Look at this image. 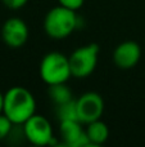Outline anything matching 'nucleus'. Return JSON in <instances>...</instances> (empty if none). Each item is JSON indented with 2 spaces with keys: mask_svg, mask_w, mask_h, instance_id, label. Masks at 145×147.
Returning a JSON list of instances; mask_svg holds the SVG:
<instances>
[{
  "mask_svg": "<svg viewBox=\"0 0 145 147\" xmlns=\"http://www.w3.org/2000/svg\"><path fill=\"white\" fill-rule=\"evenodd\" d=\"M3 114L14 125H22L36 114V99L27 88L15 85L4 93Z\"/></svg>",
  "mask_w": 145,
  "mask_h": 147,
  "instance_id": "obj_1",
  "label": "nucleus"
},
{
  "mask_svg": "<svg viewBox=\"0 0 145 147\" xmlns=\"http://www.w3.org/2000/svg\"><path fill=\"white\" fill-rule=\"evenodd\" d=\"M78 26V17L76 10L69 8L54 7L46 13L44 20V30L45 34L51 39L62 40L73 32Z\"/></svg>",
  "mask_w": 145,
  "mask_h": 147,
  "instance_id": "obj_2",
  "label": "nucleus"
},
{
  "mask_svg": "<svg viewBox=\"0 0 145 147\" xmlns=\"http://www.w3.org/2000/svg\"><path fill=\"white\" fill-rule=\"evenodd\" d=\"M39 72L41 80L48 85L67 83L72 78L69 58L61 52H49L41 59Z\"/></svg>",
  "mask_w": 145,
  "mask_h": 147,
  "instance_id": "obj_3",
  "label": "nucleus"
},
{
  "mask_svg": "<svg viewBox=\"0 0 145 147\" xmlns=\"http://www.w3.org/2000/svg\"><path fill=\"white\" fill-rule=\"evenodd\" d=\"M99 51L100 48L96 43H90L72 52L68 57L72 76L76 79H85L91 75L96 69Z\"/></svg>",
  "mask_w": 145,
  "mask_h": 147,
  "instance_id": "obj_4",
  "label": "nucleus"
},
{
  "mask_svg": "<svg viewBox=\"0 0 145 147\" xmlns=\"http://www.w3.org/2000/svg\"><path fill=\"white\" fill-rule=\"evenodd\" d=\"M25 138L35 146L54 145V136L51 124L43 115H32L25 124H22Z\"/></svg>",
  "mask_w": 145,
  "mask_h": 147,
  "instance_id": "obj_5",
  "label": "nucleus"
},
{
  "mask_svg": "<svg viewBox=\"0 0 145 147\" xmlns=\"http://www.w3.org/2000/svg\"><path fill=\"white\" fill-rule=\"evenodd\" d=\"M77 115L82 124L99 120L104 112V99L96 92H86L76 99Z\"/></svg>",
  "mask_w": 145,
  "mask_h": 147,
  "instance_id": "obj_6",
  "label": "nucleus"
},
{
  "mask_svg": "<svg viewBox=\"0 0 145 147\" xmlns=\"http://www.w3.org/2000/svg\"><path fill=\"white\" fill-rule=\"evenodd\" d=\"M1 39L9 48H21L28 40V27L19 17H10L3 23Z\"/></svg>",
  "mask_w": 145,
  "mask_h": 147,
  "instance_id": "obj_7",
  "label": "nucleus"
},
{
  "mask_svg": "<svg viewBox=\"0 0 145 147\" xmlns=\"http://www.w3.org/2000/svg\"><path fill=\"white\" fill-rule=\"evenodd\" d=\"M141 48L136 41L126 40L120 43L113 52V62L121 70H130L139 63Z\"/></svg>",
  "mask_w": 145,
  "mask_h": 147,
  "instance_id": "obj_8",
  "label": "nucleus"
},
{
  "mask_svg": "<svg viewBox=\"0 0 145 147\" xmlns=\"http://www.w3.org/2000/svg\"><path fill=\"white\" fill-rule=\"evenodd\" d=\"M59 134H61L63 143L68 147L91 146L86 132L82 128V123L80 120L59 121Z\"/></svg>",
  "mask_w": 145,
  "mask_h": 147,
  "instance_id": "obj_9",
  "label": "nucleus"
},
{
  "mask_svg": "<svg viewBox=\"0 0 145 147\" xmlns=\"http://www.w3.org/2000/svg\"><path fill=\"white\" fill-rule=\"evenodd\" d=\"M87 134V138L90 141L91 146H100L103 143L107 142L108 137H109V129L108 125L102 120H95L89 124H86V129H85Z\"/></svg>",
  "mask_w": 145,
  "mask_h": 147,
  "instance_id": "obj_10",
  "label": "nucleus"
},
{
  "mask_svg": "<svg viewBox=\"0 0 145 147\" xmlns=\"http://www.w3.org/2000/svg\"><path fill=\"white\" fill-rule=\"evenodd\" d=\"M48 96H49V98L53 101V103L55 105V106L66 103V102L73 99L72 90L66 85V83L48 85Z\"/></svg>",
  "mask_w": 145,
  "mask_h": 147,
  "instance_id": "obj_11",
  "label": "nucleus"
},
{
  "mask_svg": "<svg viewBox=\"0 0 145 147\" xmlns=\"http://www.w3.org/2000/svg\"><path fill=\"white\" fill-rule=\"evenodd\" d=\"M55 116L59 121H64V120H78L76 99L73 98L72 101H68L66 103L55 106Z\"/></svg>",
  "mask_w": 145,
  "mask_h": 147,
  "instance_id": "obj_12",
  "label": "nucleus"
},
{
  "mask_svg": "<svg viewBox=\"0 0 145 147\" xmlns=\"http://www.w3.org/2000/svg\"><path fill=\"white\" fill-rule=\"evenodd\" d=\"M13 127H14V124L8 119V116H5L1 112V114H0V141L7 140V138L9 137Z\"/></svg>",
  "mask_w": 145,
  "mask_h": 147,
  "instance_id": "obj_13",
  "label": "nucleus"
},
{
  "mask_svg": "<svg viewBox=\"0 0 145 147\" xmlns=\"http://www.w3.org/2000/svg\"><path fill=\"white\" fill-rule=\"evenodd\" d=\"M58 3L62 7L69 8V9H72V10H78L80 8L84 5L85 0H58Z\"/></svg>",
  "mask_w": 145,
  "mask_h": 147,
  "instance_id": "obj_14",
  "label": "nucleus"
},
{
  "mask_svg": "<svg viewBox=\"0 0 145 147\" xmlns=\"http://www.w3.org/2000/svg\"><path fill=\"white\" fill-rule=\"evenodd\" d=\"M1 1L7 8L13 9V10H17V9H21V8L25 7V5L27 4L28 0H1Z\"/></svg>",
  "mask_w": 145,
  "mask_h": 147,
  "instance_id": "obj_15",
  "label": "nucleus"
},
{
  "mask_svg": "<svg viewBox=\"0 0 145 147\" xmlns=\"http://www.w3.org/2000/svg\"><path fill=\"white\" fill-rule=\"evenodd\" d=\"M3 107H4V94L0 92V114L3 112Z\"/></svg>",
  "mask_w": 145,
  "mask_h": 147,
  "instance_id": "obj_16",
  "label": "nucleus"
}]
</instances>
